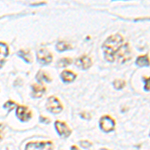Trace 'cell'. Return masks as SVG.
I'll return each mask as SVG.
<instances>
[{
  "mask_svg": "<svg viewBox=\"0 0 150 150\" xmlns=\"http://www.w3.org/2000/svg\"><path fill=\"white\" fill-rule=\"evenodd\" d=\"M76 65L81 69H88L89 67H91L92 65V60L90 59V57H88L87 55H83V56L79 57L78 59L76 60Z\"/></svg>",
  "mask_w": 150,
  "mask_h": 150,
  "instance_id": "8",
  "label": "cell"
},
{
  "mask_svg": "<svg viewBox=\"0 0 150 150\" xmlns=\"http://www.w3.org/2000/svg\"><path fill=\"white\" fill-rule=\"evenodd\" d=\"M36 78H37L38 81H40V83H41V82H43V81H45V82H50V81H51V78L49 77V75H48L46 72L42 71V70L38 72Z\"/></svg>",
  "mask_w": 150,
  "mask_h": 150,
  "instance_id": "13",
  "label": "cell"
},
{
  "mask_svg": "<svg viewBox=\"0 0 150 150\" xmlns=\"http://www.w3.org/2000/svg\"><path fill=\"white\" fill-rule=\"evenodd\" d=\"M55 128H56L57 132L59 133V135L63 137H68L70 134H71V130L70 128L67 126L66 123L61 122V121H56L55 122Z\"/></svg>",
  "mask_w": 150,
  "mask_h": 150,
  "instance_id": "7",
  "label": "cell"
},
{
  "mask_svg": "<svg viewBox=\"0 0 150 150\" xmlns=\"http://www.w3.org/2000/svg\"><path fill=\"white\" fill-rule=\"evenodd\" d=\"M71 63H72V60L70 59V58H61V59L58 61L57 65L59 67H66Z\"/></svg>",
  "mask_w": 150,
  "mask_h": 150,
  "instance_id": "17",
  "label": "cell"
},
{
  "mask_svg": "<svg viewBox=\"0 0 150 150\" xmlns=\"http://www.w3.org/2000/svg\"><path fill=\"white\" fill-rule=\"evenodd\" d=\"M16 114L21 121H28L32 117V112L26 106H18L16 108Z\"/></svg>",
  "mask_w": 150,
  "mask_h": 150,
  "instance_id": "5",
  "label": "cell"
},
{
  "mask_svg": "<svg viewBox=\"0 0 150 150\" xmlns=\"http://www.w3.org/2000/svg\"><path fill=\"white\" fill-rule=\"evenodd\" d=\"M47 109L49 110L50 112L56 114V113L61 112L63 107H62L60 101L58 100V98L54 97V96H51V97H49L47 100Z\"/></svg>",
  "mask_w": 150,
  "mask_h": 150,
  "instance_id": "4",
  "label": "cell"
},
{
  "mask_svg": "<svg viewBox=\"0 0 150 150\" xmlns=\"http://www.w3.org/2000/svg\"><path fill=\"white\" fill-rule=\"evenodd\" d=\"M16 107V104L15 102H13V101H8V102H6L4 104V108H6V109L8 110H11L12 108Z\"/></svg>",
  "mask_w": 150,
  "mask_h": 150,
  "instance_id": "19",
  "label": "cell"
},
{
  "mask_svg": "<svg viewBox=\"0 0 150 150\" xmlns=\"http://www.w3.org/2000/svg\"><path fill=\"white\" fill-rule=\"evenodd\" d=\"M0 139H2V131L0 130Z\"/></svg>",
  "mask_w": 150,
  "mask_h": 150,
  "instance_id": "24",
  "label": "cell"
},
{
  "mask_svg": "<svg viewBox=\"0 0 150 150\" xmlns=\"http://www.w3.org/2000/svg\"><path fill=\"white\" fill-rule=\"evenodd\" d=\"M9 53L8 46L3 42H0V60H4L7 55Z\"/></svg>",
  "mask_w": 150,
  "mask_h": 150,
  "instance_id": "12",
  "label": "cell"
},
{
  "mask_svg": "<svg viewBox=\"0 0 150 150\" xmlns=\"http://www.w3.org/2000/svg\"><path fill=\"white\" fill-rule=\"evenodd\" d=\"M71 48H72L71 45H69L68 43H66V42H63V41H60V42H58L57 45H56V49L59 52L66 51V50L71 49Z\"/></svg>",
  "mask_w": 150,
  "mask_h": 150,
  "instance_id": "15",
  "label": "cell"
},
{
  "mask_svg": "<svg viewBox=\"0 0 150 150\" xmlns=\"http://www.w3.org/2000/svg\"><path fill=\"white\" fill-rule=\"evenodd\" d=\"M40 120L41 121H44V122H46V123H48L50 121L49 119H48V118H45V117H40Z\"/></svg>",
  "mask_w": 150,
  "mask_h": 150,
  "instance_id": "21",
  "label": "cell"
},
{
  "mask_svg": "<svg viewBox=\"0 0 150 150\" xmlns=\"http://www.w3.org/2000/svg\"><path fill=\"white\" fill-rule=\"evenodd\" d=\"M126 85V82L124 80H121V79H116L113 82V86H114L115 89H117V90H120V89H123Z\"/></svg>",
  "mask_w": 150,
  "mask_h": 150,
  "instance_id": "16",
  "label": "cell"
},
{
  "mask_svg": "<svg viewBox=\"0 0 150 150\" xmlns=\"http://www.w3.org/2000/svg\"><path fill=\"white\" fill-rule=\"evenodd\" d=\"M37 58H38V61H39L41 64L46 65V64L51 63L52 54L46 49H40V50H38V52H37Z\"/></svg>",
  "mask_w": 150,
  "mask_h": 150,
  "instance_id": "6",
  "label": "cell"
},
{
  "mask_svg": "<svg viewBox=\"0 0 150 150\" xmlns=\"http://www.w3.org/2000/svg\"><path fill=\"white\" fill-rule=\"evenodd\" d=\"M25 150H53V144L50 141L30 142L26 145Z\"/></svg>",
  "mask_w": 150,
  "mask_h": 150,
  "instance_id": "3",
  "label": "cell"
},
{
  "mask_svg": "<svg viewBox=\"0 0 150 150\" xmlns=\"http://www.w3.org/2000/svg\"><path fill=\"white\" fill-rule=\"evenodd\" d=\"M71 150H79V149H78V147H77V146H72Z\"/></svg>",
  "mask_w": 150,
  "mask_h": 150,
  "instance_id": "22",
  "label": "cell"
},
{
  "mask_svg": "<svg viewBox=\"0 0 150 150\" xmlns=\"http://www.w3.org/2000/svg\"><path fill=\"white\" fill-rule=\"evenodd\" d=\"M4 64V60H0V67H2Z\"/></svg>",
  "mask_w": 150,
  "mask_h": 150,
  "instance_id": "23",
  "label": "cell"
},
{
  "mask_svg": "<svg viewBox=\"0 0 150 150\" xmlns=\"http://www.w3.org/2000/svg\"><path fill=\"white\" fill-rule=\"evenodd\" d=\"M75 78H76V74L72 71H69V70H65L61 73V79L66 83L74 81Z\"/></svg>",
  "mask_w": 150,
  "mask_h": 150,
  "instance_id": "11",
  "label": "cell"
},
{
  "mask_svg": "<svg viewBox=\"0 0 150 150\" xmlns=\"http://www.w3.org/2000/svg\"><path fill=\"white\" fill-rule=\"evenodd\" d=\"M135 64L138 67H146L150 65V60L148 55H140V56L137 57L136 61H135Z\"/></svg>",
  "mask_w": 150,
  "mask_h": 150,
  "instance_id": "10",
  "label": "cell"
},
{
  "mask_svg": "<svg viewBox=\"0 0 150 150\" xmlns=\"http://www.w3.org/2000/svg\"><path fill=\"white\" fill-rule=\"evenodd\" d=\"M104 57L108 62L117 60L119 63H125L131 59V49L128 42H125L121 34L111 35L103 43Z\"/></svg>",
  "mask_w": 150,
  "mask_h": 150,
  "instance_id": "1",
  "label": "cell"
},
{
  "mask_svg": "<svg viewBox=\"0 0 150 150\" xmlns=\"http://www.w3.org/2000/svg\"><path fill=\"white\" fill-rule=\"evenodd\" d=\"M18 56L24 59L26 62H28V63H30V62L32 61V60H31V53L29 52L28 50H20V51L18 52Z\"/></svg>",
  "mask_w": 150,
  "mask_h": 150,
  "instance_id": "14",
  "label": "cell"
},
{
  "mask_svg": "<svg viewBox=\"0 0 150 150\" xmlns=\"http://www.w3.org/2000/svg\"><path fill=\"white\" fill-rule=\"evenodd\" d=\"M80 145L82 147H84V148H88L89 146H91V143L89 141H81Z\"/></svg>",
  "mask_w": 150,
  "mask_h": 150,
  "instance_id": "20",
  "label": "cell"
},
{
  "mask_svg": "<svg viewBox=\"0 0 150 150\" xmlns=\"http://www.w3.org/2000/svg\"><path fill=\"white\" fill-rule=\"evenodd\" d=\"M46 91V88L42 83H35L32 85V96L34 98H39Z\"/></svg>",
  "mask_w": 150,
  "mask_h": 150,
  "instance_id": "9",
  "label": "cell"
},
{
  "mask_svg": "<svg viewBox=\"0 0 150 150\" xmlns=\"http://www.w3.org/2000/svg\"><path fill=\"white\" fill-rule=\"evenodd\" d=\"M144 90L149 92L150 91V77H144Z\"/></svg>",
  "mask_w": 150,
  "mask_h": 150,
  "instance_id": "18",
  "label": "cell"
},
{
  "mask_svg": "<svg viewBox=\"0 0 150 150\" xmlns=\"http://www.w3.org/2000/svg\"><path fill=\"white\" fill-rule=\"evenodd\" d=\"M99 125H100V128L104 132H111L115 128V120L110 116L104 115L100 118Z\"/></svg>",
  "mask_w": 150,
  "mask_h": 150,
  "instance_id": "2",
  "label": "cell"
}]
</instances>
